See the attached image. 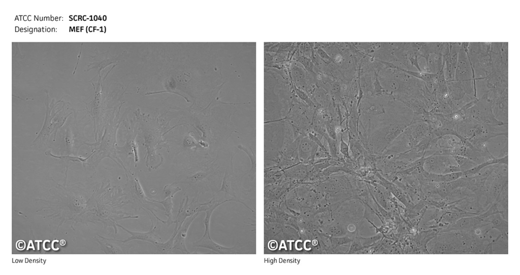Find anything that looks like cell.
<instances>
[{"label":"cell","mask_w":520,"mask_h":275,"mask_svg":"<svg viewBox=\"0 0 520 275\" xmlns=\"http://www.w3.org/2000/svg\"><path fill=\"white\" fill-rule=\"evenodd\" d=\"M18 248L20 250H22L25 248V243L23 241H19L17 244Z\"/></svg>","instance_id":"obj_21"},{"label":"cell","mask_w":520,"mask_h":275,"mask_svg":"<svg viewBox=\"0 0 520 275\" xmlns=\"http://www.w3.org/2000/svg\"><path fill=\"white\" fill-rule=\"evenodd\" d=\"M78 122L73 124L68 123L59 130L58 135L61 141L58 145L59 150H67L69 152L76 154L78 150L89 140L85 136L84 128L86 123Z\"/></svg>","instance_id":"obj_3"},{"label":"cell","mask_w":520,"mask_h":275,"mask_svg":"<svg viewBox=\"0 0 520 275\" xmlns=\"http://www.w3.org/2000/svg\"><path fill=\"white\" fill-rule=\"evenodd\" d=\"M465 113L467 116L481 123L498 125L506 124L499 121L494 116L487 94L477 98L472 106L466 109Z\"/></svg>","instance_id":"obj_5"},{"label":"cell","mask_w":520,"mask_h":275,"mask_svg":"<svg viewBox=\"0 0 520 275\" xmlns=\"http://www.w3.org/2000/svg\"><path fill=\"white\" fill-rule=\"evenodd\" d=\"M191 246L197 248H207L217 253H222L225 250V248L214 242L208 234H203L200 240L191 243Z\"/></svg>","instance_id":"obj_13"},{"label":"cell","mask_w":520,"mask_h":275,"mask_svg":"<svg viewBox=\"0 0 520 275\" xmlns=\"http://www.w3.org/2000/svg\"><path fill=\"white\" fill-rule=\"evenodd\" d=\"M468 45L469 43H461L454 80L466 95L477 98L475 78L468 56Z\"/></svg>","instance_id":"obj_1"},{"label":"cell","mask_w":520,"mask_h":275,"mask_svg":"<svg viewBox=\"0 0 520 275\" xmlns=\"http://www.w3.org/2000/svg\"><path fill=\"white\" fill-rule=\"evenodd\" d=\"M326 133L331 138L338 140L337 133L336 131V124L333 120L325 121Z\"/></svg>","instance_id":"obj_17"},{"label":"cell","mask_w":520,"mask_h":275,"mask_svg":"<svg viewBox=\"0 0 520 275\" xmlns=\"http://www.w3.org/2000/svg\"><path fill=\"white\" fill-rule=\"evenodd\" d=\"M207 203H200L199 196L194 197L190 202H189L188 197L186 195L180 203L178 213L174 220L175 226L174 231H177L187 217L202 212L203 206Z\"/></svg>","instance_id":"obj_7"},{"label":"cell","mask_w":520,"mask_h":275,"mask_svg":"<svg viewBox=\"0 0 520 275\" xmlns=\"http://www.w3.org/2000/svg\"><path fill=\"white\" fill-rule=\"evenodd\" d=\"M176 231H174L170 238L166 242H156L153 245L156 248V254H172Z\"/></svg>","instance_id":"obj_15"},{"label":"cell","mask_w":520,"mask_h":275,"mask_svg":"<svg viewBox=\"0 0 520 275\" xmlns=\"http://www.w3.org/2000/svg\"><path fill=\"white\" fill-rule=\"evenodd\" d=\"M172 197H168L162 201H156L151 199V201L160 204L162 205L165 211V215L167 217V220L165 221V224L168 226L174 224V220H173V214L174 204Z\"/></svg>","instance_id":"obj_14"},{"label":"cell","mask_w":520,"mask_h":275,"mask_svg":"<svg viewBox=\"0 0 520 275\" xmlns=\"http://www.w3.org/2000/svg\"><path fill=\"white\" fill-rule=\"evenodd\" d=\"M423 168L426 171L436 174L461 172L459 166L450 155L432 154L424 158Z\"/></svg>","instance_id":"obj_4"},{"label":"cell","mask_w":520,"mask_h":275,"mask_svg":"<svg viewBox=\"0 0 520 275\" xmlns=\"http://www.w3.org/2000/svg\"><path fill=\"white\" fill-rule=\"evenodd\" d=\"M181 190V189L179 187L173 186V184L167 185L164 188V197L165 198L168 197H172L173 198L175 194Z\"/></svg>","instance_id":"obj_18"},{"label":"cell","mask_w":520,"mask_h":275,"mask_svg":"<svg viewBox=\"0 0 520 275\" xmlns=\"http://www.w3.org/2000/svg\"><path fill=\"white\" fill-rule=\"evenodd\" d=\"M322 136L327 142L330 155L333 158H336L338 146V140H334L330 137L327 133H324Z\"/></svg>","instance_id":"obj_16"},{"label":"cell","mask_w":520,"mask_h":275,"mask_svg":"<svg viewBox=\"0 0 520 275\" xmlns=\"http://www.w3.org/2000/svg\"><path fill=\"white\" fill-rule=\"evenodd\" d=\"M318 53L320 56V57H321L323 59H325L330 61H331V60H332L331 57H330L326 52H325L323 50L321 49V48L318 49Z\"/></svg>","instance_id":"obj_20"},{"label":"cell","mask_w":520,"mask_h":275,"mask_svg":"<svg viewBox=\"0 0 520 275\" xmlns=\"http://www.w3.org/2000/svg\"><path fill=\"white\" fill-rule=\"evenodd\" d=\"M143 210L147 213L150 218L151 225L149 230L147 232H143L133 231L127 229L120 225H118L124 231L130 235L129 237L123 241L124 243H127L132 241L139 240L149 242L153 245L156 242H158L160 240L161 238L158 234L159 230V226L157 223L158 222H157V224L154 225L151 216L148 211L145 209Z\"/></svg>","instance_id":"obj_9"},{"label":"cell","mask_w":520,"mask_h":275,"mask_svg":"<svg viewBox=\"0 0 520 275\" xmlns=\"http://www.w3.org/2000/svg\"><path fill=\"white\" fill-rule=\"evenodd\" d=\"M487 97L495 118L508 124V89H492L488 92Z\"/></svg>","instance_id":"obj_6"},{"label":"cell","mask_w":520,"mask_h":275,"mask_svg":"<svg viewBox=\"0 0 520 275\" xmlns=\"http://www.w3.org/2000/svg\"><path fill=\"white\" fill-rule=\"evenodd\" d=\"M199 213L187 217L176 231L172 254H190L195 252H190L186 248L185 240L187 237L188 230Z\"/></svg>","instance_id":"obj_8"},{"label":"cell","mask_w":520,"mask_h":275,"mask_svg":"<svg viewBox=\"0 0 520 275\" xmlns=\"http://www.w3.org/2000/svg\"><path fill=\"white\" fill-rule=\"evenodd\" d=\"M339 148L340 152L346 158H350L349 155V145L348 143H347L342 138L340 135V140L339 145Z\"/></svg>","instance_id":"obj_19"},{"label":"cell","mask_w":520,"mask_h":275,"mask_svg":"<svg viewBox=\"0 0 520 275\" xmlns=\"http://www.w3.org/2000/svg\"><path fill=\"white\" fill-rule=\"evenodd\" d=\"M408 137L412 148L430 134L427 123L419 122L410 124L403 132Z\"/></svg>","instance_id":"obj_11"},{"label":"cell","mask_w":520,"mask_h":275,"mask_svg":"<svg viewBox=\"0 0 520 275\" xmlns=\"http://www.w3.org/2000/svg\"><path fill=\"white\" fill-rule=\"evenodd\" d=\"M461 43H449V52L443 56L444 60V74L446 81L454 79L458 54Z\"/></svg>","instance_id":"obj_10"},{"label":"cell","mask_w":520,"mask_h":275,"mask_svg":"<svg viewBox=\"0 0 520 275\" xmlns=\"http://www.w3.org/2000/svg\"><path fill=\"white\" fill-rule=\"evenodd\" d=\"M491 43H469L468 56L475 81L485 79L492 71Z\"/></svg>","instance_id":"obj_2"},{"label":"cell","mask_w":520,"mask_h":275,"mask_svg":"<svg viewBox=\"0 0 520 275\" xmlns=\"http://www.w3.org/2000/svg\"><path fill=\"white\" fill-rule=\"evenodd\" d=\"M486 143L489 151L494 158H501L508 155V136L492 138Z\"/></svg>","instance_id":"obj_12"}]
</instances>
